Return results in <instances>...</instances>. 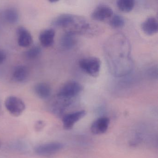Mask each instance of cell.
Returning a JSON list of instances; mask_svg holds the SVG:
<instances>
[{
	"instance_id": "30bf717a",
	"label": "cell",
	"mask_w": 158,
	"mask_h": 158,
	"mask_svg": "<svg viewBox=\"0 0 158 158\" xmlns=\"http://www.w3.org/2000/svg\"><path fill=\"white\" fill-rule=\"evenodd\" d=\"M17 42L23 48H27L33 43V37L31 33L23 27H20L17 29Z\"/></svg>"
},
{
	"instance_id": "6da1fadb",
	"label": "cell",
	"mask_w": 158,
	"mask_h": 158,
	"mask_svg": "<svg viewBox=\"0 0 158 158\" xmlns=\"http://www.w3.org/2000/svg\"><path fill=\"white\" fill-rule=\"evenodd\" d=\"M104 50L112 75L121 77L127 75L132 71L131 45L124 35L116 33L110 37L104 45Z\"/></svg>"
},
{
	"instance_id": "8fae6325",
	"label": "cell",
	"mask_w": 158,
	"mask_h": 158,
	"mask_svg": "<svg viewBox=\"0 0 158 158\" xmlns=\"http://www.w3.org/2000/svg\"><path fill=\"white\" fill-rule=\"evenodd\" d=\"M141 28L143 32L148 35H152L158 31V21L154 17L147 18L142 23Z\"/></svg>"
},
{
	"instance_id": "ffe728a7",
	"label": "cell",
	"mask_w": 158,
	"mask_h": 158,
	"mask_svg": "<svg viewBox=\"0 0 158 158\" xmlns=\"http://www.w3.org/2000/svg\"><path fill=\"white\" fill-rule=\"evenodd\" d=\"M45 126V123L44 121L39 120L37 121L35 124V129L36 132H40L44 128Z\"/></svg>"
},
{
	"instance_id": "2e32d148",
	"label": "cell",
	"mask_w": 158,
	"mask_h": 158,
	"mask_svg": "<svg viewBox=\"0 0 158 158\" xmlns=\"http://www.w3.org/2000/svg\"><path fill=\"white\" fill-rule=\"evenodd\" d=\"M3 16L5 20L10 24H15L19 19L18 11L14 8H9L4 11Z\"/></svg>"
},
{
	"instance_id": "4fadbf2b",
	"label": "cell",
	"mask_w": 158,
	"mask_h": 158,
	"mask_svg": "<svg viewBox=\"0 0 158 158\" xmlns=\"http://www.w3.org/2000/svg\"><path fill=\"white\" fill-rule=\"evenodd\" d=\"M29 74V70L26 66L24 65H17L14 70L13 79L15 82L23 83L26 81Z\"/></svg>"
},
{
	"instance_id": "277c9868",
	"label": "cell",
	"mask_w": 158,
	"mask_h": 158,
	"mask_svg": "<svg viewBox=\"0 0 158 158\" xmlns=\"http://www.w3.org/2000/svg\"><path fill=\"white\" fill-rule=\"evenodd\" d=\"M83 86L76 81H70L61 87L57 96L63 98L74 100L83 90Z\"/></svg>"
},
{
	"instance_id": "5bb4252c",
	"label": "cell",
	"mask_w": 158,
	"mask_h": 158,
	"mask_svg": "<svg viewBox=\"0 0 158 158\" xmlns=\"http://www.w3.org/2000/svg\"><path fill=\"white\" fill-rule=\"evenodd\" d=\"M34 91L36 95L42 99L49 98L51 94V88L47 83H40L35 85Z\"/></svg>"
},
{
	"instance_id": "7c38bea8",
	"label": "cell",
	"mask_w": 158,
	"mask_h": 158,
	"mask_svg": "<svg viewBox=\"0 0 158 158\" xmlns=\"http://www.w3.org/2000/svg\"><path fill=\"white\" fill-rule=\"evenodd\" d=\"M55 31L52 28L46 29L40 35V44L44 48H49L53 44L55 38Z\"/></svg>"
},
{
	"instance_id": "44dd1931",
	"label": "cell",
	"mask_w": 158,
	"mask_h": 158,
	"mask_svg": "<svg viewBox=\"0 0 158 158\" xmlns=\"http://www.w3.org/2000/svg\"><path fill=\"white\" fill-rule=\"evenodd\" d=\"M6 53L3 51L0 50V64H2L6 60Z\"/></svg>"
},
{
	"instance_id": "d6986e66",
	"label": "cell",
	"mask_w": 158,
	"mask_h": 158,
	"mask_svg": "<svg viewBox=\"0 0 158 158\" xmlns=\"http://www.w3.org/2000/svg\"><path fill=\"white\" fill-rule=\"evenodd\" d=\"M41 52V49L39 46H33L25 52V56L29 60L36 59L40 55Z\"/></svg>"
},
{
	"instance_id": "7402d4cb",
	"label": "cell",
	"mask_w": 158,
	"mask_h": 158,
	"mask_svg": "<svg viewBox=\"0 0 158 158\" xmlns=\"http://www.w3.org/2000/svg\"><path fill=\"white\" fill-rule=\"evenodd\" d=\"M58 2V1H51L50 2L52 3H54V2Z\"/></svg>"
},
{
	"instance_id": "9c48e42d",
	"label": "cell",
	"mask_w": 158,
	"mask_h": 158,
	"mask_svg": "<svg viewBox=\"0 0 158 158\" xmlns=\"http://www.w3.org/2000/svg\"><path fill=\"white\" fill-rule=\"evenodd\" d=\"M110 123V119L108 117H100L95 120L91 124V132L96 135L104 134L108 130Z\"/></svg>"
},
{
	"instance_id": "3957f363",
	"label": "cell",
	"mask_w": 158,
	"mask_h": 158,
	"mask_svg": "<svg viewBox=\"0 0 158 158\" xmlns=\"http://www.w3.org/2000/svg\"><path fill=\"white\" fill-rule=\"evenodd\" d=\"M80 69L87 74L93 77H97L100 72L101 62L98 58L89 57L82 58L78 62Z\"/></svg>"
},
{
	"instance_id": "e0dca14e",
	"label": "cell",
	"mask_w": 158,
	"mask_h": 158,
	"mask_svg": "<svg viewBox=\"0 0 158 158\" xmlns=\"http://www.w3.org/2000/svg\"><path fill=\"white\" fill-rule=\"evenodd\" d=\"M135 3V1L133 0H119L116 2V5L119 10L127 13L133 10Z\"/></svg>"
},
{
	"instance_id": "9a60e30c",
	"label": "cell",
	"mask_w": 158,
	"mask_h": 158,
	"mask_svg": "<svg viewBox=\"0 0 158 158\" xmlns=\"http://www.w3.org/2000/svg\"><path fill=\"white\" fill-rule=\"evenodd\" d=\"M76 35L69 32H65L60 40V46L64 49L69 50L75 45Z\"/></svg>"
},
{
	"instance_id": "8992f818",
	"label": "cell",
	"mask_w": 158,
	"mask_h": 158,
	"mask_svg": "<svg viewBox=\"0 0 158 158\" xmlns=\"http://www.w3.org/2000/svg\"><path fill=\"white\" fill-rule=\"evenodd\" d=\"M64 145L60 142H49L39 145L35 149L36 153L43 156H49L53 155L61 150Z\"/></svg>"
},
{
	"instance_id": "52a82bcc",
	"label": "cell",
	"mask_w": 158,
	"mask_h": 158,
	"mask_svg": "<svg viewBox=\"0 0 158 158\" xmlns=\"http://www.w3.org/2000/svg\"><path fill=\"white\" fill-rule=\"evenodd\" d=\"M86 114V112L82 110L65 114L62 118L64 128L66 130L72 129L77 122L85 116Z\"/></svg>"
},
{
	"instance_id": "7a4b0ae2",
	"label": "cell",
	"mask_w": 158,
	"mask_h": 158,
	"mask_svg": "<svg viewBox=\"0 0 158 158\" xmlns=\"http://www.w3.org/2000/svg\"><path fill=\"white\" fill-rule=\"evenodd\" d=\"M60 27L66 29V32L74 35H91L98 34V27L86 19L79 15L64 14L62 15L58 20Z\"/></svg>"
},
{
	"instance_id": "ba28073f",
	"label": "cell",
	"mask_w": 158,
	"mask_h": 158,
	"mask_svg": "<svg viewBox=\"0 0 158 158\" xmlns=\"http://www.w3.org/2000/svg\"><path fill=\"white\" fill-rule=\"evenodd\" d=\"M111 8L106 5H101L97 7L91 14V18L94 21L102 22L110 19L113 15Z\"/></svg>"
},
{
	"instance_id": "ac0fdd59",
	"label": "cell",
	"mask_w": 158,
	"mask_h": 158,
	"mask_svg": "<svg viewBox=\"0 0 158 158\" xmlns=\"http://www.w3.org/2000/svg\"><path fill=\"white\" fill-rule=\"evenodd\" d=\"M109 24L112 27L115 29L122 28L124 26L125 20L119 15L114 14L109 20Z\"/></svg>"
},
{
	"instance_id": "5b68a950",
	"label": "cell",
	"mask_w": 158,
	"mask_h": 158,
	"mask_svg": "<svg viewBox=\"0 0 158 158\" xmlns=\"http://www.w3.org/2000/svg\"><path fill=\"white\" fill-rule=\"evenodd\" d=\"M5 106L9 112L15 117L20 116L26 109L24 102L15 96L8 97L5 100Z\"/></svg>"
}]
</instances>
